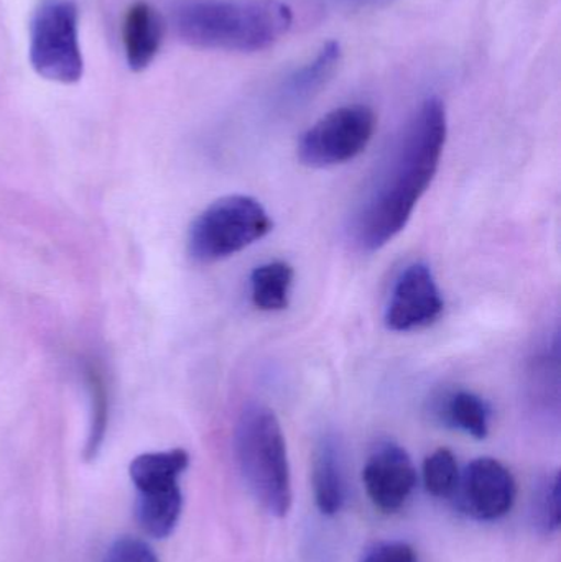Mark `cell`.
Wrapping results in <instances>:
<instances>
[{
  "mask_svg": "<svg viewBox=\"0 0 561 562\" xmlns=\"http://www.w3.org/2000/svg\"><path fill=\"white\" fill-rule=\"evenodd\" d=\"M240 475L260 507L283 518L292 508V475L279 418L269 406L250 403L240 412L234 431Z\"/></svg>",
  "mask_w": 561,
  "mask_h": 562,
  "instance_id": "obj_3",
  "label": "cell"
},
{
  "mask_svg": "<svg viewBox=\"0 0 561 562\" xmlns=\"http://www.w3.org/2000/svg\"><path fill=\"white\" fill-rule=\"evenodd\" d=\"M89 379H91L92 392V425L86 452H88V458H94L101 448L105 425H108V403H105L108 398H105L101 379L94 372H89Z\"/></svg>",
  "mask_w": 561,
  "mask_h": 562,
  "instance_id": "obj_19",
  "label": "cell"
},
{
  "mask_svg": "<svg viewBox=\"0 0 561 562\" xmlns=\"http://www.w3.org/2000/svg\"><path fill=\"white\" fill-rule=\"evenodd\" d=\"M190 465V454L184 449L147 452L131 462L128 474L137 492L165 491L178 487V479Z\"/></svg>",
  "mask_w": 561,
  "mask_h": 562,
  "instance_id": "obj_13",
  "label": "cell"
},
{
  "mask_svg": "<svg viewBox=\"0 0 561 562\" xmlns=\"http://www.w3.org/2000/svg\"><path fill=\"white\" fill-rule=\"evenodd\" d=\"M266 207L256 198L229 194L211 203L188 231V254L194 262L216 263L243 252L272 231Z\"/></svg>",
  "mask_w": 561,
  "mask_h": 562,
  "instance_id": "obj_4",
  "label": "cell"
},
{
  "mask_svg": "<svg viewBox=\"0 0 561 562\" xmlns=\"http://www.w3.org/2000/svg\"><path fill=\"white\" fill-rule=\"evenodd\" d=\"M183 508L180 487L157 492H141L137 498V518L145 531L154 538L173 533Z\"/></svg>",
  "mask_w": 561,
  "mask_h": 562,
  "instance_id": "obj_16",
  "label": "cell"
},
{
  "mask_svg": "<svg viewBox=\"0 0 561 562\" xmlns=\"http://www.w3.org/2000/svg\"><path fill=\"white\" fill-rule=\"evenodd\" d=\"M437 413L445 425L460 429L473 438L484 439L490 435V405L470 390H457L445 395Z\"/></svg>",
  "mask_w": 561,
  "mask_h": 562,
  "instance_id": "obj_15",
  "label": "cell"
},
{
  "mask_svg": "<svg viewBox=\"0 0 561 562\" xmlns=\"http://www.w3.org/2000/svg\"><path fill=\"white\" fill-rule=\"evenodd\" d=\"M30 63L48 81L72 85L85 71L78 7L72 0H43L30 25Z\"/></svg>",
  "mask_w": 561,
  "mask_h": 562,
  "instance_id": "obj_5",
  "label": "cell"
},
{
  "mask_svg": "<svg viewBox=\"0 0 561 562\" xmlns=\"http://www.w3.org/2000/svg\"><path fill=\"white\" fill-rule=\"evenodd\" d=\"M447 109L428 98L408 119L351 221L352 243L375 252L407 227L440 168L447 144Z\"/></svg>",
  "mask_w": 561,
  "mask_h": 562,
  "instance_id": "obj_1",
  "label": "cell"
},
{
  "mask_svg": "<svg viewBox=\"0 0 561 562\" xmlns=\"http://www.w3.org/2000/svg\"><path fill=\"white\" fill-rule=\"evenodd\" d=\"M532 524L542 535H553L560 528V475H546L534 488L530 501Z\"/></svg>",
  "mask_w": 561,
  "mask_h": 562,
  "instance_id": "obj_17",
  "label": "cell"
},
{
  "mask_svg": "<svg viewBox=\"0 0 561 562\" xmlns=\"http://www.w3.org/2000/svg\"><path fill=\"white\" fill-rule=\"evenodd\" d=\"M445 300L430 267L415 262L402 270L392 288L385 326L394 333L424 329L440 319Z\"/></svg>",
  "mask_w": 561,
  "mask_h": 562,
  "instance_id": "obj_7",
  "label": "cell"
},
{
  "mask_svg": "<svg viewBox=\"0 0 561 562\" xmlns=\"http://www.w3.org/2000/svg\"><path fill=\"white\" fill-rule=\"evenodd\" d=\"M165 36L164 16L150 3L138 0L128 7L122 26L125 58L132 71H144L160 52Z\"/></svg>",
  "mask_w": 561,
  "mask_h": 562,
  "instance_id": "obj_10",
  "label": "cell"
},
{
  "mask_svg": "<svg viewBox=\"0 0 561 562\" xmlns=\"http://www.w3.org/2000/svg\"><path fill=\"white\" fill-rule=\"evenodd\" d=\"M325 3L328 9L333 10H362L372 9V7L385 5L392 0H319Z\"/></svg>",
  "mask_w": 561,
  "mask_h": 562,
  "instance_id": "obj_22",
  "label": "cell"
},
{
  "mask_svg": "<svg viewBox=\"0 0 561 562\" xmlns=\"http://www.w3.org/2000/svg\"><path fill=\"white\" fill-rule=\"evenodd\" d=\"M517 485L503 462L480 458L460 474L457 492L458 507L478 521H496L513 510Z\"/></svg>",
  "mask_w": 561,
  "mask_h": 562,
  "instance_id": "obj_8",
  "label": "cell"
},
{
  "mask_svg": "<svg viewBox=\"0 0 561 562\" xmlns=\"http://www.w3.org/2000/svg\"><path fill=\"white\" fill-rule=\"evenodd\" d=\"M312 482L318 510L326 517L338 515L346 501V481L341 448L333 436H325L316 446Z\"/></svg>",
  "mask_w": 561,
  "mask_h": 562,
  "instance_id": "obj_11",
  "label": "cell"
},
{
  "mask_svg": "<svg viewBox=\"0 0 561 562\" xmlns=\"http://www.w3.org/2000/svg\"><path fill=\"white\" fill-rule=\"evenodd\" d=\"M282 0H183L173 9L178 36L198 48L256 53L276 45L292 26Z\"/></svg>",
  "mask_w": 561,
  "mask_h": 562,
  "instance_id": "obj_2",
  "label": "cell"
},
{
  "mask_svg": "<svg viewBox=\"0 0 561 562\" xmlns=\"http://www.w3.org/2000/svg\"><path fill=\"white\" fill-rule=\"evenodd\" d=\"M378 127L368 105H343L323 115L302 135L299 158L305 167L329 168L355 160L368 148Z\"/></svg>",
  "mask_w": 561,
  "mask_h": 562,
  "instance_id": "obj_6",
  "label": "cell"
},
{
  "mask_svg": "<svg viewBox=\"0 0 561 562\" xmlns=\"http://www.w3.org/2000/svg\"><path fill=\"white\" fill-rule=\"evenodd\" d=\"M293 272L290 263L283 260L262 263L250 273V300L254 306L267 313L287 310L292 293Z\"/></svg>",
  "mask_w": 561,
  "mask_h": 562,
  "instance_id": "obj_14",
  "label": "cell"
},
{
  "mask_svg": "<svg viewBox=\"0 0 561 562\" xmlns=\"http://www.w3.org/2000/svg\"><path fill=\"white\" fill-rule=\"evenodd\" d=\"M341 56L339 42L325 43L312 61L296 69L283 82L282 91H280L283 104L300 105L315 98L332 81L339 63H341Z\"/></svg>",
  "mask_w": 561,
  "mask_h": 562,
  "instance_id": "obj_12",
  "label": "cell"
},
{
  "mask_svg": "<svg viewBox=\"0 0 561 562\" xmlns=\"http://www.w3.org/2000/svg\"><path fill=\"white\" fill-rule=\"evenodd\" d=\"M102 562H158V558L150 544L138 538L124 537L109 547Z\"/></svg>",
  "mask_w": 561,
  "mask_h": 562,
  "instance_id": "obj_20",
  "label": "cell"
},
{
  "mask_svg": "<svg viewBox=\"0 0 561 562\" xmlns=\"http://www.w3.org/2000/svg\"><path fill=\"white\" fill-rule=\"evenodd\" d=\"M460 468L453 452L447 448L431 452L424 462V482L428 494L437 498H451L460 482Z\"/></svg>",
  "mask_w": 561,
  "mask_h": 562,
  "instance_id": "obj_18",
  "label": "cell"
},
{
  "mask_svg": "<svg viewBox=\"0 0 561 562\" xmlns=\"http://www.w3.org/2000/svg\"><path fill=\"white\" fill-rule=\"evenodd\" d=\"M362 482L375 508L384 514H395L411 498L417 485V471L402 446L382 441L366 461Z\"/></svg>",
  "mask_w": 561,
  "mask_h": 562,
  "instance_id": "obj_9",
  "label": "cell"
},
{
  "mask_svg": "<svg viewBox=\"0 0 561 562\" xmlns=\"http://www.w3.org/2000/svg\"><path fill=\"white\" fill-rule=\"evenodd\" d=\"M359 562H417V554L404 541H382L369 548Z\"/></svg>",
  "mask_w": 561,
  "mask_h": 562,
  "instance_id": "obj_21",
  "label": "cell"
}]
</instances>
